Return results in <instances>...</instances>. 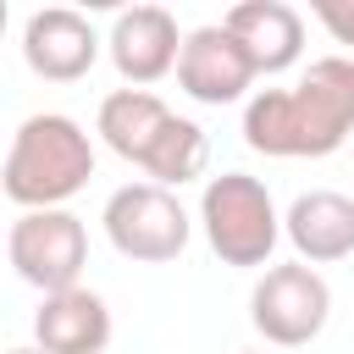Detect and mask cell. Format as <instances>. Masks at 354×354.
Wrapping results in <instances>:
<instances>
[{"mask_svg":"<svg viewBox=\"0 0 354 354\" xmlns=\"http://www.w3.org/2000/svg\"><path fill=\"white\" fill-rule=\"evenodd\" d=\"M354 133V61L321 55L293 88H260L243 105V138L260 155H332Z\"/></svg>","mask_w":354,"mask_h":354,"instance_id":"1","label":"cell"},{"mask_svg":"<svg viewBox=\"0 0 354 354\" xmlns=\"http://www.w3.org/2000/svg\"><path fill=\"white\" fill-rule=\"evenodd\" d=\"M88 177H94V144L61 111L28 116L0 166V188L28 210H61V199H72Z\"/></svg>","mask_w":354,"mask_h":354,"instance_id":"2","label":"cell"},{"mask_svg":"<svg viewBox=\"0 0 354 354\" xmlns=\"http://www.w3.org/2000/svg\"><path fill=\"white\" fill-rule=\"evenodd\" d=\"M199 221H205L210 249L227 266H266L271 249H277V232H282L266 183L249 177V171L210 177L205 183V199H199Z\"/></svg>","mask_w":354,"mask_h":354,"instance_id":"3","label":"cell"},{"mask_svg":"<svg viewBox=\"0 0 354 354\" xmlns=\"http://www.w3.org/2000/svg\"><path fill=\"white\" fill-rule=\"evenodd\" d=\"M105 232L127 260H177L188 249V210L171 188L155 183H127L105 199Z\"/></svg>","mask_w":354,"mask_h":354,"instance_id":"4","label":"cell"},{"mask_svg":"<svg viewBox=\"0 0 354 354\" xmlns=\"http://www.w3.org/2000/svg\"><path fill=\"white\" fill-rule=\"evenodd\" d=\"M11 266L39 293L77 288V277L88 266V232H83V221L72 210H28L11 227Z\"/></svg>","mask_w":354,"mask_h":354,"instance_id":"5","label":"cell"},{"mask_svg":"<svg viewBox=\"0 0 354 354\" xmlns=\"http://www.w3.org/2000/svg\"><path fill=\"white\" fill-rule=\"evenodd\" d=\"M326 310H332V288L299 260V266H271L260 282H254V299H249V315L254 326L282 343V348H299L310 343L321 326H326Z\"/></svg>","mask_w":354,"mask_h":354,"instance_id":"6","label":"cell"},{"mask_svg":"<svg viewBox=\"0 0 354 354\" xmlns=\"http://www.w3.org/2000/svg\"><path fill=\"white\" fill-rule=\"evenodd\" d=\"M177 83H183L194 100H205V105H232V100L254 83V66H249L243 44H238L221 22H205V28H194V33L183 39V50H177Z\"/></svg>","mask_w":354,"mask_h":354,"instance_id":"7","label":"cell"},{"mask_svg":"<svg viewBox=\"0 0 354 354\" xmlns=\"http://www.w3.org/2000/svg\"><path fill=\"white\" fill-rule=\"evenodd\" d=\"M22 55H28V66H33L39 77L72 83V77H83V72L94 66L100 39H94V28H88L83 11H72V6H44V11H33L28 28H22Z\"/></svg>","mask_w":354,"mask_h":354,"instance_id":"8","label":"cell"},{"mask_svg":"<svg viewBox=\"0 0 354 354\" xmlns=\"http://www.w3.org/2000/svg\"><path fill=\"white\" fill-rule=\"evenodd\" d=\"M183 39H177V17L166 6H133L116 17L111 28V61L127 83H155L171 72Z\"/></svg>","mask_w":354,"mask_h":354,"instance_id":"9","label":"cell"},{"mask_svg":"<svg viewBox=\"0 0 354 354\" xmlns=\"http://www.w3.org/2000/svg\"><path fill=\"white\" fill-rule=\"evenodd\" d=\"M33 337H39L44 354H105V343H111V310L88 288L44 293V304L33 315Z\"/></svg>","mask_w":354,"mask_h":354,"instance_id":"10","label":"cell"},{"mask_svg":"<svg viewBox=\"0 0 354 354\" xmlns=\"http://www.w3.org/2000/svg\"><path fill=\"white\" fill-rule=\"evenodd\" d=\"M221 28L243 44V55H249L254 72L293 66L299 61V44H304V17L293 6H282V0H243V6L227 11Z\"/></svg>","mask_w":354,"mask_h":354,"instance_id":"11","label":"cell"},{"mask_svg":"<svg viewBox=\"0 0 354 354\" xmlns=\"http://www.w3.org/2000/svg\"><path fill=\"white\" fill-rule=\"evenodd\" d=\"M282 221H288V238H293L299 260H310V266H326V260L354 254V199H343L332 188L299 194Z\"/></svg>","mask_w":354,"mask_h":354,"instance_id":"12","label":"cell"},{"mask_svg":"<svg viewBox=\"0 0 354 354\" xmlns=\"http://www.w3.org/2000/svg\"><path fill=\"white\" fill-rule=\"evenodd\" d=\"M166 105L149 94V88H116L105 105H100V133L105 144L122 155V160H144V149L155 144V133L166 127Z\"/></svg>","mask_w":354,"mask_h":354,"instance_id":"13","label":"cell"},{"mask_svg":"<svg viewBox=\"0 0 354 354\" xmlns=\"http://www.w3.org/2000/svg\"><path fill=\"white\" fill-rule=\"evenodd\" d=\"M210 160V144H205V127L188 122V116H166V127L155 133V144L144 149V171L155 177V188H177L188 177H199Z\"/></svg>","mask_w":354,"mask_h":354,"instance_id":"14","label":"cell"},{"mask_svg":"<svg viewBox=\"0 0 354 354\" xmlns=\"http://www.w3.org/2000/svg\"><path fill=\"white\" fill-rule=\"evenodd\" d=\"M310 11L326 22V33H332L337 44H354V0H315Z\"/></svg>","mask_w":354,"mask_h":354,"instance_id":"15","label":"cell"},{"mask_svg":"<svg viewBox=\"0 0 354 354\" xmlns=\"http://www.w3.org/2000/svg\"><path fill=\"white\" fill-rule=\"evenodd\" d=\"M11 354H44V348H11Z\"/></svg>","mask_w":354,"mask_h":354,"instance_id":"16","label":"cell"},{"mask_svg":"<svg viewBox=\"0 0 354 354\" xmlns=\"http://www.w3.org/2000/svg\"><path fill=\"white\" fill-rule=\"evenodd\" d=\"M0 28H6V0H0Z\"/></svg>","mask_w":354,"mask_h":354,"instance_id":"17","label":"cell"}]
</instances>
